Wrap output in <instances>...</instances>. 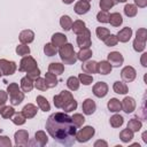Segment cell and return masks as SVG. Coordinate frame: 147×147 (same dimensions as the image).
<instances>
[{
  "mask_svg": "<svg viewBox=\"0 0 147 147\" xmlns=\"http://www.w3.org/2000/svg\"><path fill=\"white\" fill-rule=\"evenodd\" d=\"M34 38V33L31 31V30H24L21 32L20 34V40L24 44H28V42H31Z\"/></svg>",
  "mask_w": 147,
  "mask_h": 147,
  "instance_id": "obj_15",
  "label": "cell"
},
{
  "mask_svg": "<svg viewBox=\"0 0 147 147\" xmlns=\"http://www.w3.org/2000/svg\"><path fill=\"white\" fill-rule=\"evenodd\" d=\"M60 24H61V26H62V29H63L64 31H68V30H70L71 26H72V21H71V18H70L69 16L63 15V16L61 17V20H60Z\"/></svg>",
  "mask_w": 147,
  "mask_h": 147,
  "instance_id": "obj_22",
  "label": "cell"
},
{
  "mask_svg": "<svg viewBox=\"0 0 147 147\" xmlns=\"http://www.w3.org/2000/svg\"><path fill=\"white\" fill-rule=\"evenodd\" d=\"M7 91H8V93H9V99H10L11 105L15 106V105H20V103L22 102L24 95H23L22 92H20L17 84H10V85L8 86V88H7Z\"/></svg>",
  "mask_w": 147,
  "mask_h": 147,
  "instance_id": "obj_3",
  "label": "cell"
},
{
  "mask_svg": "<svg viewBox=\"0 0 147 147\" xmlns=\"http://www.w3.org/2000/svg\"><path fill=\"white\" fill-rule=\"evenodd\" d=\"M71 118H72V122H74V124H75L76 126H80V125L85 122V118H84L82 115H79V114L74 115V117H71Z\"/></svg>",
  "mask_w": 147,
  "mask_h": 147,
  "instance_id": "obj_43",
  "label": "cell"
},
{
  "mask_svg": "<svg viewBox=\"0 0 147 147\" xmlns=\"http://www.w3.org/2000/svg\"><path fill=\"white\" fill-rule=\"evenodd\" d=\"M109 22H110V24L113 26H119L122 24L123 20H122V16L118 13H114V14H111L109 16Z\"/></svg>",
  "mask_w": 147,
  "mask_h": 147,
  "instance_id": "obj_23",
  "label": "cell"
},
{
  "mask_svg": "<svg viewBox=\"0 0 147 147\" xmlns=\"http://www.w3.org/2000/svg\"><path fill=\"white\" fill-rule=\"evenodd\" d=\"M131 34H132V30L130 28H124L117 33V40H119L122 42H126L130 40Z\"/></svg>",
  "mask_w": 147,
  "mask_h": 147,
  "instance_id": "obj_12",
  "label": "cell"
},
{
  "mask_svg": "<svg viewBox=\"0 0 147 147\" xmlns=\"http://www.w3.org/2000/svg\"><path fill=\"white\" fill-rule=\"evenodd\" d=\"M6 101H7V94H6V92L0 91V106H3Z\"/></svg>",
  "mask_w": 147,
  "mask_h": 147,
  "instance_id": "obj_48",
  "label": "cell"
},
{
  "mask_svg": "<svg viewBox=\"0 0 147 147\" xmlns=\"http://www.w3.org/2000/svg\"><path fill=\"white\" fill-rule=\"evenodd\" d=\"M121 75H122V78L125 82H132L134 79V77H136V70L132 67H125L122 70Z\"/></svg>",
  "mask_w": 147,
  "mask_h": 147,
  "instance_id": "obj_10",
  "label": "cell"
},
{
  "mask_svg": "<svg viewBox=\"0 0 147 147\" xmlns=\"http://www.w3.org/2000/svg\"><path fill=\"white\" fill-rule=\"evenodd\" d=\"M44 52H45L46 55H48V56H53V55L56 54L57 49H56V47H55L54 45H52V44H46L45 47H44Z\"/></svg>",
  "mask_w": 147,
  "mask_h": 147,
  "instance_id": "obj_31",
  "label": "cell"
},
{
  "mask_svg": "<svg viewBox=\"0 0 147 147\" xmlns=\"http://www.w3.org/2000/svg\"><path fill=\"white\" fill-rule=\"evenodd\" d=\"M45 80H46V84H47L48 87H54V86L57 85V79H56L55 75L52 74V72H47V74H46Z\"/></svg>",
  "mask_w": 147,
  "mask_h": 147,
  "instance_id": "obj_24",
  "label": "cell"
},
{
  "mask_svg": "<svg viewBox=\"0 0 147 147\" xmlns=\"http://www.w3.org/2000/svg\"><path fill=\"white\" fill-rule=\"evenodd\" d=\"M72 30H74V32L75 33H77V34H79V33H82V32H84V30L86 29L85 28V23L84 22H82V21H77V22H75L74 24H72Z\"/></svg>",
  "mask_w": 147,
  "mask_h": 147,
  "instance_id": "obj_30",
  "label": "cell"
},
{
  "mask_svg": "<svg viewBox=\"0 0 147 147\" xmlns=\"http://www.w3.org/2000/svg\"><path fill=\"white\" fill-rule=\"evenodd\" d=\"M48 70L54 75H61L63 72V65L61 63H51Z\"/></svg>",
  "mask_w": 147,
  "mask_h": 147,
  "instance_id": "obj_28",
  "label": "cell"
},
{
  "mask_svg": "<svg viewBox=\"0 0 147 147\" xmlns=\"http://www.w3.org/2000/svg\"><path fill=\"white\" fill-rule=\"evenodd\" d=\"M83 111L86 114V115H91L95 111V103L92 99H86L84 102H83Z\"/></svg>",
  "mask_w": 147,
  "mask_h": 147,
  "instance_id": "obj_13",
  "label": "cell"
},
{
  "mask_svg": "<svg viewBox=\"0 0 147 147\" xmlns=\"http://www.w3.org/2000/svg\"><path fill=\"white\" fill-rule=\"evenodd\" d=\"M1 114H2V116L5 118H8V117H10V116H13L15 114V110L11 107H5V110H2Z\"/></svg>",
  "mask_w": 147,
  "mask_h": 147,
  "instance_id": "obj_45",
  "label": "cell"
},
{
  "mask_svg": "<svg viewBox=\"0 0 147 147\" xmlns=\"http://www.w3.org/2000/svg\"><path fill=\"white\" fill-rule=\"evenodd\" d=\"M94 134V129L92 126H86L83 130H80L78 133H76V138L78 141L80 142H85L87 141Z\"/></svg>",
  "mask_w": 147,
  "mask_h": 147,
  "instance_id": "obj_6",
  "label": "cell"
},
{
  "mask_svg": "<svg viewBox=\"0 0 147 147\" xmlns=\"http://www.w3.org/2000/svg\"><path fill=\"white\" fill-rule=\"evenodd\" d=\"M119 1H121V2H124V1H126V0H119Z\"/></svg>",
  "mask_w": 147,
  "mask_h": 147,
  "instance_id": "obj_51",
  "label": "cell"
},
{
  "mask_svg": "<svg viewBox=\"0 0 147 147\" xmlns=\"http://www.w3.org/2000/svg\"><path fill=\"white\" fill-rule=\"evenodd\" d=\"M96 20L99 22H101V23H107V22H109V15H108V13L106 10L100 11L98 14V16H96Z\"/></svg>",
  "mask_w": 147,
  "mask_h": 147,
  "instance_id": "obj_38",
  "label": "cell"
},
{
  "mask_svg": "<svg viewBox=\"0 0 147 147\" xmlns=\"http://www.w3.org/2000/svg\"><path fill=\"white\" fill-rule=\"evenodd\" d=\"M6 144L7 146H10V141L7 139V137H0V146Z\"/></svg>",
  "mask_w": 147,
  "mask_h": 147,
  "instance_id": "obj_49",
  "label": "cell"
},
{
  "mask_svg": "<svg viewBox=\"0 0 147 147\" xmlns=\"http://www.w3.org/2000/svg\"><path fill=\"white\" fill-rule=\"evenodd\" d=\"M84 1H91V0H84Z\"/></svg>",
  "mask_w": 147,
  "mask_h": 147,
  "instance_id": "obj_52",
  "label": "cell"
},
{
  "mask_svg": "<svg viewBox=\"0 0 147 147\" xmlns=\"http://www.w3.org/2000/svg\"><path fill=\"white\" fill-rule=\"evenodd\" d=\"M67 85L71 91H76L79 87V80L76 77H69L67 80Z\"/></svg>",
  "mask_w": 147,
  "mask_h": 147,
  "instance_id": "obj_29",
  "label": "cell"
},
{
  "mask_svg": "<svg viewBox=\"0 0 147 147\" xmlns=\"http://www.w3.org/2000/svg\"><path fill=\"white\" fill-rule=\"evenodd\" d=\"M133 46H134V49H136L137 52H141V51H144V48H145V41H141V42H140L139 39H136L134 42H133Z\"/></svg>",
  "mask_w": 147,
  "mask_h": 147,
  "instance_id": "obj_46",
  "label": "cell"
},
{
  "mask_svg": "<svg viewBox=\"0 0 147 147\" xmlns=\"http://www.w3.org/2000/svg\"><path fill=\"white\" fill-rule=\"evenodd\" d=\"M123 56L119 52H111L108 54V61L111 67H119L123 63Z\"/></svg>",
  "mask_w": 147,
  "mask_h": 147,
  "instance_id": "obj_7",
  "label": "cell"
},
{
  "mask_svg": "<svg viewBox=\"0 0 147 147\" xmlns=\"http://www.w3.org/2000/svg\"><path fill=\"white\" fill-rule=\"evenodd\" d=\"M62 1H63L64 3H67V5H69V3H71L74 0H62Z\"/></svg>",
  "mask_w": 147,
  "mask_h": 147,
  "instance_id": "obj_50",
  "label": "cell"
},
{
  "mask_svg": "<svg viewBox=\"0 0 147 147\" xmlns=\"http://www.w3.org/2000/svg\"><path fill=\"white\" fill-rule=\"evenodd\" d=\"M108 109L110 111H113V113L119 111V109H121V102L117 99H110L109 102H108Z\"/></svg>",
  "mask_w": 147,
  "mask_h": 147,
  "instance_id": "obj_26",
  "label": "cell"
},
{
  "mask_svg": "<svg viewBox=\"0 0 147 147\" xmlns=\"http://www.w3.org/2000/svg\"><path fill=\"white\" fill-rule=\"evenodd\" d=\"M52 41H53L54 46H63L67 42V37L62 33H55L52 37Z\"/></svg>",
  "mask_w": 147,
  "mask_h": 147,
  "instance_id": "obj_19",
  "label": "cell"
},
{
  "mask_svg": "<svg viewBox=\"0 0 147 147\" xmlns=\"http://www.w3.org/2000/svg\"><path fill=\"white\" fill-rule=\"evenodd\" d=\"M133 138V134H132V132L129 130V129H126V130H124V131H122L121 132V139L123 140V141H129V140H131Z\"/></svg>",
  "mask_w": 147,
  "mask_h": 147,
  "instance_id": "obj_40",
  "label": "cell"
},
{
  "mask_svg": "<svg viewBox=\"0 0 147 147\" xmlns=\"http://www.w3.org/2000/svg\"><path fill=\"white\" fill-rule=\"evenodd\" d=\"M96 65H98L96 62H94V61H88V62H86L85 64H83L82 69H83L85 72H87V74H94V72L98 71V70H96Z\"/></svg>",
  "mask_w": 147,
  "mask_h": 147,
  "instance_id": "obj_20",
  "label": "cell"
},
{
  "mask_svg": "<svg viewBox=\"0 0 147 147\" xmlns=\"http://www.w3.org/2000/svg\"><path fill=\"white\" fill-rule=\"evenodd\" d=\"M16 53L18 55H26V54L30 53V48L25 45H20V46L16 47Z\"/></svg>",
  "mask_w": 147,
  "mask_h": 147,
  "instance_id": "obj_42",
  "label": "cell"
},
{
  "mask_svg": "<svg viewBox=\"0 0 147 147\" xmlns=\"http://www.w3.org/2000/svg\"><path fill=\"white\" fill-rule=\"evenodd\" d=\"M79 79L84 85H90L92 83V80H93V77L90 76V75H86V74H80L79 75Z\"/></svg>",
  "mask_w": 147,
  "mask_h": 147,
  "instance_id": "obj_41",
  "label": "cell"
},
{
  "mask_svg": "<svg viewBox=\"0 0 147 147\" xmlns=\"http://www.w3.org/2000/svg\"><path fill=\"white\" fill-rule=\"evenodd\" d=\"M124 13H125L126 16L132 17V16H134L137 14V8L133 5H126L125 8H124Z\"/></svg>",
  "mask_w": 147,
  "mask_h": 147,
  "instance_id": "obj_37",
  "label": "cell"
},
{
  "mask_svg": "<svg viewBox=\"0 0 147 147\" xmlns=\"http://www.w3.org/2000/svg\"><path fill=\"white\" fill-rule=\"evenodd\" d=\"M13 122H14L15 124L22 125V124H24V123H25V117H24V115H23V114H16V115H15V117H14V119H13Z\"/></svg>",
  "mask_w": 147,
  "mask_h": 147,
  "instance_id": "obj_44",
  "label": "cell"
},
{
  "mask_svg": "<svg viewBox=\"0 0 147 147\" xmlns=\"http://www.w3.org/2000/svg\"><path fill=\"white\" fill-rule=\"evenodd\" d=\"M107 92H108V86H107V84L103 83V82L96 83V84L94 85V87H93V93H94V95L98 96V98H103V96L107 94Z\"/></svg>",
  "mask_w": 147,
  "mask_h": 147,
  "instance_id": "obj_8",
  "label": "cell"
},
{
  "mask_svg": "<svg viewBox=\"0 0 147 147\" xmlns=\"http://www.w3.org/2000/svg\"><path fill=\"white\" fill-rule=\"evenodd\" d=\"M140 127H141V122H138V119H136V118H132L127 124V129H130L132 131H139Z\"/></svg>",
  "mask_w": 147,
  "mask_h": 147,
  "instance_id": "obj_32",
  "label": "cell"
},
{
  "mask_svg": "<svg viewBox=\"0 0 147 147\" xmlns=\"http://www.w3.org/2000/svg\"><path fill=\"white\" fill-rule=\"evenodd\" d=\"M110 124H111L114 127L121 126V125L123 124V117L119 116V115H114V116L110 118Z\"/></svg>",
  "mask_w": 147,
  "mask_h": 147,
  "instance_id": "obj_36",
  "label": "cell"
},
{
  "mask_svg": "<svg viewBox=\"0 0 147 147\" xmlns=\"http://www.w3.org/2000/svg\"><path fill=\"white\" fill-rule=\"evenodd\" d=\"M46 130L49 136L59 144L64 146H71L76 138V125L72 118L64 113L52 114L46 122Z\"/></svg>",
  "mask_w": 147,
  "mask_h": 147,
  "instance_id": "obj_1",
  "label": "cell"
},
{
  "mask_svg": "<svg viewBox=\"0 0 147 147\" xmlns=\"http://www.w3.org/2000/svg\"><path fill=\"white\" fill-rule=\"evenodd\" d=\"M96 70L101 74V75H107L111 71V65L110 63H108L107 61H101L100 63H98L96 65Z\"/></svg>",
  "mask_w": 147,
  "mask_h": 147,
  "instance_id": "obj_16",
  "label": "cell"
},
{
  "mask_svg": "<svg viewBox=\"0 0 147 147\" xmlns=\"http://www.w3.org/2000/svg\"><path fill=\"white\" fill-rule=\"evenodd\" d=\"M39 75H40V70L38 69V68H36V69H33V70H31L29 74H28V77H30L31 79L32 78H34V79H37L38 77H39Z\"/></svg>",
  "mask_w": 147,
  "mask_h": 147,
  "instance_id": "obj_47",
  "label": "cell"
},
{
  "mask_svg": "<svg viewBox=\"0 0 147 147\" xmlns=\"http://www.w3.org/2000/svg\"><path fill=\"white\" fill-rule=\"evenodd\" d=\"M77 42L79 45V47L82 48H86L91 45V40H90V31L88 30H84V34L83 32L79 33V37L77 38Z\"/></svg>",
  "mask_w": 147,
  "mask_h": 147,
  "instance_id": "obj_9",
  "label": "cell"
},
{
  "mask_svg": "<svg viewBox=\"0 0 147 147\" xmlns=\"http://www.w3.org/2000/svg\"><path fill=\"white\" fill-rule=\"evenodd\" d=\"M0 75H1V74H0Z\"/></svg>",
  "mask_w": 147,
  "mask_h": 147,
  "instance_id": "obj_53",
  "label": "cell"
},
{
  "mask_svg": "<svg viewBox=\"0 0 147 147\" xmlns=\"http://www.w3.org/2000/svg\"><path fill=\"white\" fill-rule=\"evenodd\" d=\"M105 44L107 45V46H115L116 44H117V37L116 36H114V34H109L105 40Z\"/></svg>",
  "mask_w": 147,
  "mask_h": 147,
  "instance_id": "obj_39",
  "label": "cell"
},
{
  "mask_svg": "<svg viewBox=\"0 0 147 147\" xmlns=\"http://www.w3.org/2000/svg\"><path fill=\"white\" fill-rule=\"evenodd\" d=\"M33 86H36L38 90H41V91H46L48 88V86L46 84V80L42 79V78H37L34 84H33Z\"/></svg>",
  "mask_w": 147,
  "mask_h": 147,
  "instance_id": "obj_34",
  "label": "cell"
},
{
  "mask_svg": "<svg viewBox=\"0 0 147 147\" xmlns=\"http://www.w3.org/2000/svg\"><path fill=\"white\" fill-rule=\"evenodd\" d=\"M60 56L62 59V61L67 64H74L76 62V56H75V51L72 48V46L70 44H67V45H63L61 46L60 51Z\"/></svg>",
  "mask_w": 147,
  "mask_h": 147,
  "instance_id": "obj_2",
  "label": "cell"
},
{
  "mask_svg": "<svg viewBox=\"0 0 147 147\" xmlns=\"http://www.w3.org/2000/svg\"><path fill=\"white\" fill-rule=\"evenodd\" d=\"M109 34H110V32H109L106 28H98V29H96V36H98L99 39H101V40H105Z\"/></svg>",
  "mask_w": 147,
  "mask_h": 147,
  "instance_id": "obj_35",
  "label": "cell"
},
{
  "mask_svg": "<svg viewBox=\"0 0 147 147\" xmlns=\"http://www.w3.org/2000/svg\"><path fill=\"white\" fill-rule=\"evenodd\" d=\"M36 68H37V63H36V61L31 56H26V57H23L22 59L21 67H20V70L21 71H28V72H30L31 70H33Z\"/></svg>",
  "mask_w": 147,
  "mask_h": 147,
  "instance_id": "obj_5",
  "label": "cell"
},
{
  "mask_svg": "<svg viewBox=\"0 0 147 147\" xmlns=\"http://www.w3.org/2000/svg\"><path fill=\"white\" fill-rule=\"evenodd\" d=\"M114 91L118 94H125L127 92V87L123 82H115L114 84Z\"/></svg>",
  "mask_w": 147,
  "mask_h": 147,
  "instance_id": "obj_25",
  "label": "cell"
},
{
  "mask_svg": "<svg viewBox=\"0 0 147 147\" xmlns=\"http://www.w3.org/2000/svg\"><path fill=\"white\" fill-rule=\"evenodd\" d=\"M22 114L24 115L25 118H26V117H28V118H31V117H33V116L37 114V108H36L33 105L29 103V105H26V106L23 108Z\"/></svg>",
  "mask_w": 147,
  "mask_h": 147,
  "instance_id": "obj_17",
  "label": "cell"
},
{
  "mask_svg": "<svg viewBox=\"0 0 147 147\" xmlns=\"http://www.w3.org/2000/svg\"><path fill=\"white\" fill-rule=\"evenodd\" d=\"M91 55H92L91 49H88V48H83V49H80V51L78 52L77 59H78V60H82V61H86L87 59L91 57Z\"/></svg>",
  "mask_w": 147,
  "mask_h": 147,
  "instance_id": "obj_27",
  "label": "cell"
},
{
  "mask_svg": "<svg viewBox=\"0 0 147 147\" xmlns=\"http://www.w3.org/2000/svg\"><path fill=\"white\" fill-rule=\"evenodd\" d=\"M115 3H117V0H101L100 1V7H101V9H103V10L107 11Z\"/></svg>",
  "mask_w": 147,
  "mask_h": 147,
  "instance_id": "obj_33",
  "label": "cell"
},
{
  "mask_svg": "<svg viewBox=\"0 0 147 147\" xmlns=\"http://www.w3.org/2000/svg\"><path fill=\"white\" fill-rule=\"evenodd\" d=\"M15 69H16L15 62L0 60V74H2V75H13Z\"/></svg>",
  "mask_w": 147,
  "mask_h": 147,
  "instance_id": "obj_4",
  "label": "cell"
},
{
  "mask_svg": "<svg viewBox=\"0 0 147 147\" xmlns=\"http://www.w3.org/2000/svg\"><path fill=\"white\" fill-rule=\"evenodd\" d=\"M37 103H38L39 108H40L42 111H48L49 108H51L48 101H47L46 98H44L42 95H38V96H37Z\"/></svg>",
  "mask_w": 147,
  "mask_h": 147,
  "instance_id": "obj_21",
  "label": "cell"
},
{
  "mask_svg": "<svg viewBox=\"0 0 147 147\" xmlns=\"http://www.w3.org/2000/svg\"><path fill=\"white\" fill-rule=\"evenodd\" d=\"M121 107H123V110L125 111V113H132L133 111V109H134V107H136V103H134V100L132 99V98H125L124 100H123V105H121Z\"/></svg>",
  "mask_w": 147,
  "mask_h": 147,
  "instance_id": "obj_14",
  "label": "cell"
},
{
  "mask_svg": "<svg viewBox=\"0 0 147 147\" xmlns=\"http://www.w3.org/2000/svg\"><path fill=\"white\" fill-rule=\"evenodd\" d=\"M21 87H22V90L24 92H30L33 88V82H32V79L30 77H28V76L24 77V78H22V80H21Z\"/></svg>",
  "mask_w": 147,
  "mask_h": 147,
  "instance_id": "obj_18",
  "label": "cell"
},
{
  "mask_svg": "<svg viewBox=\"0 0 147 147\" xmlns=\"http://www.w3.org/2000/svg\"><path fill=\"white\" fill-rule=\"evenodd\" d=\"M88 10H90V3H88V1L82 0V1L77 2L76 6H75V11H76L77 14H79V15L86 14Z\"/></svg>",
  "mask_w": 147,
  "mask_h": 147,
  "instance_id": "obj_11",
  "label": "cell"
}]
</instances>
